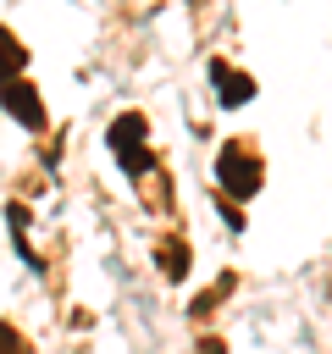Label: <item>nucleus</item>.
Wrapping results in <instances>:
<instances>
[{
	"label": "nucleus",
	"mask_w": 332,
	"mask_h": 354,
	"mask_svg": "<svg viewBox=\"0 0 332 354\" xmlns=\"http://www.w3.org/2000/svg\"><path fill=\"white\" fill-rule=\"evenodd\" d=\"M149 122L138 116V111H122L116 122H111V133H105V144L116 149V160H122V171L127 177H144V171H155V155H149Z\"/></svg>",
	"instance_id": "obj_2"
},
{
	"label": "nucleus",
	"mask_w": 332,
	"mask_h": 354,
	"mask_svg": "<svg viewBox=\"0 0 332 354\" xmlns=\"http://www.w3.org/2000/svg\"><path fill=\"white\" fill-rule=\"evenodd\" d=\"M22 66H28V50L0 28V83H17V77H22Z\"/></svg>",
	"instance_id": "obj_5"
},
{
	"label": "nucleus",
	"mask_w": 332,
	"mask_h": 354,
	"mask_svg": "<svg viewBox=\"0 0 332 354\" xmlns=\"http://www.w3.org/2000/svg\"><path fill=\"white\" fill-rule=\"evenodd\" d=\"M160 271L177 282V277H188V243H160Z\"/></svg>",
	"instance_id": "obj_6"
},
{
	"label": "nucleus",
	"mask_w": 332,
	"mask_h": 354,
	"mask_svg": "<svg viewBox=\"0 0 332 354\" xmlns=\"http://www.w3.org/2000/svg\"><path fill=\"white\" fill-rule=\"evenodd\" d=\"M210 83H216V100L221 105H249L255 100V77L227 66V61H210Z\"/></svg>",
	"instance_id": "obj_4"
},
{
	"label": "nucleus",
	"mask_w": 332,
	"mask_h": 354,
	"mask_svg": "<svg viewBox=\"0 0 332 354\" xmlns=\"http://www.w3.org/2000/svg\"><path fill=\"white\" fill-rule=\"evenodd\" d=\"M0 105L22 122V127H44V100H39V88L28 83V77H17V83H0Z\"/></svg>",
	"instance_id": "obj_3"
},
{
	"label": "nucleus",
	"mask_w": 332,
	"mask_h": 354,
	"mask_svg": "<svg viewBox=\"0 0 332 354\" xmlns=\"http://www.w3.org/2000/svg\"><path fill=\"white\" fill-rule=\"evenodd\" d=\"M260 177H266V160L249 149V144H221V155H216V183H221V194H232V199H255L260 194Z\"/></svg>",
	"instance_id": "obj_1"
}]
</instances>
